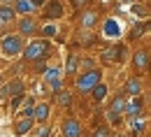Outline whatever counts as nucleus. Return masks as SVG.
I'll list each match as a JSON object with an SVG mask.
<instances>
[{
  "mask_svg": "<svg viewBox=\"0 0 151 137\" xmlns=\"http://www.w3.org/2000/svg\"><path fill=\"white\" fill-rule=\"evenodd\" d=\"M54 54H56V47H54L51 39L33 37V39H26L23 51H21L19 58L23 60L26 65H30V63H35V60H40V58H51Z\"/></svg>",
  "mask_w": 151,
  "mask_h": 137,
  "instance_id": "1",
  "label": "nucleus"
},
{
  "mask_svg": "<svg viewBox=\"0 0 151 137\" xmlns=\"http://www.w3.org/2000/svg\"><path fill=\"white\" fill-rule=\"evenodd\" d=\"M105 79V67H93L88 72H77L75 79H72V88H75L77 95H88V91L93 88L95 84H100Z\"/></svg>",
  "mask_w": 151,
  "mask_h": 137,
  "instance_id": "2",
  "label": "nucleus"
},
{
  "mask_svg": "<svg viewBox=\"0 0 151 137\" xmlns=\"http://www.w3.org/2000/svg\"><path fill=\"white\" fill-rule=\"evenodd\" d=\"M126 56H128V47L123 42H114V44H107L102 49L98 63H102V67H116L126 60Z\"/></svg>",
  "mask_w": 151,
  "mask_h": 137,
  "instance_id": "3",
  "label": "nucleus"
},
{
  "mask_svg": "<svg viewBox=\"0 0 151 137\" xmlns=\"http://www.w3.org/2000/svg\"><path fill=\"white\" fill-rule=\"evenodd\" d=\"M23 44H26V39L21 37L19 33H5V35H0V54L5 56V58H19L21 51H23Z\"/></svg>",
  "mask_w": 151,
  "mask_h": 137,
  "instance_id": "4",
  "label": "nucleus"
},
{
  "mask_svg": "<svg viewBox=\"0 0 151 137\" xmlns=\"http://www.w3.org/2000/svg\"><path fill=\"white\" fill-rule=\"evenodd\" d=\"M147 116V95H135V98H126L123 105V118H137Z\"/></svg>",
  "mask_w": 151,
  "mask_h": 137,
  "instance_id": "5",
  "label": "nucleus"
},
{
  "mask_svg": "<svg viewBox=\"0 0 151 137\" xmlns=\"http://www.w3.org/2000/svg\"><path fill=\"white\" fill-rule=\"evenodd\" d=\"M58 137H84V123L77 116L68 114V116L60 118V126H58Z\"/></svg>",
  "mask_w": 151,
  "mask_h": 137,
  "instance_id": "6",
  "label": "nucleus"
},
{
  "mask_svg": "<svg viewBox=\"0 0 151 137\" xmlns=\"http://www.w3.org/2000/svg\"><path fill=\"white\" fill-rule=\"evenodd\" d=\"M130 67H132V75L147 77V72H149V47H142V49H135L132 51Z\"/></svg>",
  "mask_w": 151,
  "mask_h": 137,
  "instance_id": "7",
  "label": "nucleus"
},
{
  "mask_svg": "<svg viewBox=\"0 0 151 137\" xmlns=\"http://www.w3.org/2000/svg\"><path fill=\"white\" fill-rule=\"evenodd\" d=\"M17 33H19L23 39H33L37 37V30H40V21L35 16H19L17 23H14Z\"/></svg>",
  "mask_w": 151,
  "mask_h": 137,
  "instance_id": "8",
  "label": "nucleus"
},
{
  "mask_svg": "<svg viewBox=\"0 0 151 137\" xmlns=\"http://www.w3.org/2000/svg\"><path fill=\"white\" fill-rule=\"evenodd\" d=\"M65 16V2L63 0H47L42 5V21H60Z\"/></svg>",
  "mask_w": 151,
  "mask_h": 137,
  "instance_id": "9",
  "label": "nucleus"
},
{
  "mask_svg": "<svg viewBox=\"0 0 151 137\" xmlns=\"http://www.w3.org/2000/svg\"><path fill=\"white\" fill-rule=\"evenodd\" d=\"M144 88H147V81H144V77L132 75V77L126 79V84H123L121 93H123L126 98H135V95H144Z\"/></svg>",
  "mask_w": 151,
  "mask_h": 137,
  "instance_id": "10",
  "label": "nucleus"
},
{
  "mask_svg": "<svg viewBox=\"0 0 151 137\" xmlns=\"http://www.w3.org/2000/svg\"><path fill=\"white\" fill-rule=\"evenodd\" d=\"M17 12L12 9V5L9 2H2L0 5V35H5V33H9V28L17 23Z\"/></svg>",
  "mask_w": 151,
  "mask_h": 137,
  "instance_id": "11",
  "label": "nucleus"
},
{
  "mask_svg": "<svg viewBox=\"0 0 151 137\" xmlns=\"http://www.w3.org/2000/svg\"><path fill=\"white\" fill-rule=\"evenodd\" d=\"M51 112H54V107H51L49 100H37L35 107H33V121L35 123H49L51 121Z\"/></svg>",
  "mask_w": 151,
  "mask_h": 137,
  "instance_id": "12",
  "label": "nucleus"
},
{
  "mask_svg": "<svg viewBox=\"0 0 151 137\" xmlns=\"http://www.w3.org/2000/svg\"><path fill=\"white\" fill-rule=\"evenodd\" d=\"M33 126H35V121H33L30 116H21V114H17L14 121H12V133H14V137H26V135H30Z\"/></svg>",
  "mask_w": 151,
  "mask_h": 137,
  "instance_id": "13",
  "label": "nucleus"
},
{
  "mask_svg": "<svg viewBox=\"0 0 151 137\" xmlns=\"http://www.w3.org/2000/svg\"><path fill=\"white\" fill-rule=\"evenodd\" d=\"M88 98H91V105H102L105 100L109 98V84L102 79L100 84H95L93 88L88 91Z\"/></svg>",
  "mask_w": 151,
  "mask_h": 137,
  "instance_id": "14",
  "label": "nucleus"
},
{
  "mask_svg": "<svg viewBox=\"0 0 151 137\" xmlns=\"http://www.w3.org/2000/svg\"><path fill=\"white\" fill-rule=\"evenodd\" d=\"M121 35H123V26L119 23L116 19H105V23H102V37L107 39H121Z\"/></svg>",
  "mask_w": 151,
  "mask_h": 137,
  "instance_id": "15",
  "label": "nucleus"
},
{
  "mask_svg": "<svg viewBox=\"0 0 151 137\" xmlns=\"http://www.w3.org/2000/svg\"><path fill=\"white\" fill-rule=\"evenodd\" d=\"M147 33H149V21H137L130 28V33L126 35V42H128V44H137L139 39L147 37Z\"/></svg>",
  "mask_w": 151,
  "mask_h": 137,
  "instance_id": "16",
  "label": "nucleus"
},
{
  "mask_svg": "<svg viewBox=\"0 0 151 137\" xmlns=\"http://www.w3.org/2000/svg\"><path fill=\"white\" fill-rule=\"evenodd\" d=\"M9 5L17 12V16H35V12H37L33 0H9Z\"/></svg>",
  "mask_w": 151,
  "mask_h": 137,
  "instance_id": "17",
  "label": "nucleus"
},
{
  "mask_svg": "<svg viewBox=\"0 0 151 137\" xmlns=\"http://www.w3.org/2000/svg\"><path fill=\"white\" fill-rule=\"evenodd\" d=\"M128 133L130 137H147V116H137V118H128Z\"/></svg>",
  "mask_w": 151,
  "mask_h": 137,
  "instance_id": "18",
  "label": "nucleus"
},
{
  "mask_svg": "<svg viewBox=\"0 0 151 137\" xmlns=\"http://www.w3.org/2000/svg\"><path fill=\"white\" fill-rule=\"evenodd\" d=\"M98 12L95 9H81V16H79V28L81 30H93L98 26Z\"/></svg>",
  "mask_w": 151,
  "mask_h": 137,
  "instance_id": "19",
  "label": "nucleus"
},
{
  "mask_svg": "<svg viewBox=\"0 0 151 137\" xmlns=\"http://www.w3.org/2000/svg\"><path fill=\"white\" fill-rule=\"evenodd\" d=\"M60 70H63V75L68 79H75V75L79 72V56H77V54H70L68 60H65V65H63Z\"/></svg>",
  "mask_w": 151,
  "mask_h": 137,
  "instance_id": "20",
  "label": "nucleus"
},
{
  "mask_svg": "<svg viewBox=\"0 0 151 137\" xmlns=\"http://www.w3.org/2000/svg\"><path fill=\"white\" fill-rule=\"evenodd\" d=\"M40 77H42V81H44V86H49L51 81H56V79L63 77V70H60V65H58V63H54V65H49Z\"/></svg>",
  "mask_w": 151,
  "mask_h": 137,
  "instance_id": "21",
  "label": "nucleus"
},
{
  "mask_svg": "<svg viewBox=\"0 0 151 137\" xmlns=\"http://www.w3.org/2000/svg\"><path fill=\"white\" fill-rule=\"evenodd\" d=\"M58 35V26L56 23H51V21H44V23H40V30H37V37H44V39H51Z\"/></svg>",
  "mask_w": 151,
  "mask_h": 137,
  "instance_id": "22",
  "label": "nucleus"
},
{
  "mask_svg": "<svg viewBox=\"0 0 151 137\" xmlns=\"http://www.w3.org/2000/svg\"><path fill=\"white\" fill-rule=\"evenodd\" d=\"M54 100H56L58 107H63V109H72V105H75V95L70 93V91H58L56 95H54Z\"/></svg>",
  "mask_w": 151,
  "mask_h": 137,
  "instance_id": "23",
  "label": "nucleus"
},
{
  "mask_svg": "<svg viewBox=\"0 0 151 137\" xmlns=\"http://www.w3.org/2000/svg\"><path fill=\"white\" fill-rule=\"evenodd\" d=\"M123 105H126V95L119 91V93L107 102V112H114V114H121V116H123Z\"/></svg>",
  "mask_w": 151,
  "mask_h": 137,
  "instance_id": "24",
  "label": "nucleus"
},
{
  "mask_svg": "<svg viewBox=\"0 0 151 137\" xmlns=\"http://www.w3.org/2000/svg\"><path fill=\"white\" fill-rule=\"evenodd\" d=\"M30 137H54V126H51V121H49V123H35L33 130H30Z\"/></svg>",
  "mask_w": 151,
  "mask_h": 137,
  "instance_id": "25",
  "label": "nucleus"
},
{
  "mask_svg": "<svg viewBox=\"0 0 151 137\" xmlns=\"http://www.w3.org/2000/svg\"><path fill=\"white\" fill-rule=\"evenodd\" d=\"M130 12L137 16V19L149 21V2H139V0H135V2L130 5Z\"/></svg>",
  "mask_w": 151,
  "mask_h": 137,
  "instance_id": "26",
  "label": "nucleus"
},
{
  "mask_svg": "<svg viewBox=\"0 0 151 137\" xmlns=\"http://www.w3.org/2000/svg\"><path fill=\"white\" fill-rule=\"evenodd\" d=\"M105 118H107L105 123H107L109 128H121V126L126 123V118L121 116V114H114V112H107V109H105Z\"/></svg>",
  "mask_w": 151,
  "mask_h": 137,
  "instance_id": "27",
  "label": "nucleus"
},
{
  "mask_svg": "<svg viewBox=\"0 0 151 137\" xmlns=\"http://www.w3.org/2000/svg\"><path fill=\"white\" fill-rule=\"evenodd\" d=\"M93 67H98V58H93V56H79V72H88Z\"/></svg>",
  "mask_w": 151,
  "mask_h": 137,
  "instance_id": "28",
  "label": "nucleus"
},
{
  "mask_svg": "<svg viewBox=\"0 0 151 137\" xmlns=\"http://www.w3.org/2000/svg\"><path fill=\"white\" fill-rule=\"evenodd\" d=\"M79 42H81V47H93L95 42H98V35H95L93 30H81Z\"/></svg>",
  "mask_w": 151,
  "mask_h": 137,
  "instance_id": "29",
  "label": "nucleus"
},
{
  "mask_svg": "<svg viewBox=\"0 0 151 137\" xmlns=\"http://www.w3.org/2000/svg\"><path fill=\"white\" fill-rule=\"evenodd\" d=\"M49 60L51 58H40V60H35V63H30V70H33L35 75H42V72L49 67Z\"/></svg>",
  "mask_w": 151,
  "mask_h": 137,
  "instance_id": "30",
  "label": "nucleus"
},
{
  "mask_svg": "<svg viewBox=\"0 0 151 137\" xmlns=\"http://www.w3.org/2000/svg\"><path fill=\"white\" fill-rule=\"evenodd\" d=\"M23 98H26V95H17V98H9V105H7V107H9V114H12V116H17V114H19Z\"/></svg>",
  "mask_w": 151,
  "mask_h": 137,
  "instance_id": "31",
  "label": "nucleus"
},
{
  "mask_svg": "<svg viewBox=\"0 0 151 137\" xmlns=\"http://www.w3.org/2000/svg\"><path fill=\"white\" fill-rule=\"evenodd\" d=\"M91 137H112V128H109L107 123H102V126H98V128L93 130Z\"/></svg>",
  "mask_w": 151,
  "mask_h": 137,
  "instance_id": "32",
  "label": "nucleus"
},
{
  "mask_svg": "<svg viewBox=\"0 0 151 137\" xmlns=\"http://www.w3.org/2000/svg\"><path fill=\"white\" fill-rule=\"evenodd\" d=\"M63 88H65V79L60 77V79H56V81H51V84H49V91H51V95H56L58 91H63Z\"/></svg>",
  "mask_w": 151,
  "mask_h": 137,
  "instance_id": "33",
  "label": "nucleus"
},
{
  "mask_svg": "<svg viewBox=\"0 0 151 137\" xmlns=\"http://www.w3.org/2000/svg\"><path fill=\"white\" fill-rule=\"evenodd\" d=\"M91 0H70V5H72V9L77 12H81V9H86V5H88Z\"/></svg>",
  "mask_w": 151,
  "mask_h": 137,
  "instance_id": "34",
  "label": "nucleus"
},
{
  "mask_svg": "<svg viewBox=\"0 0 151 137\" xmlns=\"http://www.w3.org/2000/svg\"><path fill=\"white\" fill-rule=\"evenodd\" d=\"M44 2H47V0H33V5H35L37 9H42V5H44Z\"/></svg>",
  "mask_w": 151,
  "mask_h": 137,
  "instance_id": "35",
  "label": "nucleus"
},
{
  "mask_svg": "<svg viewBox=\"0 0 151 137\" xmlns=\"http://www.w3.org/2000/svg\"><path fill=\"white\" fill-rule=\"evenodd\" d=\"M121 2H135V0H121Z\"/></svg>",
  "mask_w": 151,
  "mask_h": 137,
  "instance_id": "36",
  "label": "nucleus"
},
{
  "mask_svg": "<svg viewBox=\"0 0 151 137\" xmlns=\"http://www.w3.org/2000/svg\"><path fill=\"white\" fill-rule=\"evenodd\" d=\"M0 84H2V75H0Z\"/></svg>",
  "mask_w": 151,
  "mask_h": 137,
  "instance_id": "37",
  "label": "nucleus"
}]
</instances>
